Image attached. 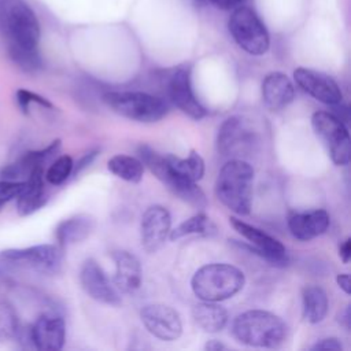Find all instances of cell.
<instances>
[{
	"label": "cell",
	"instance_id": "obj_1",
	"mask_svg": "<svg viewBox=\"0 0 351 351\" xmlns=\"http://www.w3.org/2000/svg\"><path fill=\"white\" fill-rule=\"evenodd\" d=\"M254 169L244 159H230L219 170L215 181L218 200L230 211L247 215L252 206Z\"/></svg>",
	"mask_w": 351,
	"mask_h": 351
},
{
	"label": "cell",
	"instance_id": "obj_2",
	"mask_svg": "<svg viewBox=\"0 0 351 351\" xmlns=\"http://www.w3.org/2000/svg\"><path fill=\"white\" fill-rule=\"evenodd\" d=\"M233 337L250 347L276 348L287 336L284 321L265 310H248L239 314L232 322Z\"/></svg>",
	"mask_w": 351,
	"mask_h": 351
},
{
	"label": "cell",
	"instance_id": "obj_3",
	"mask_svg": "<svg viewBox=\"0 0 351 351\" xmlns=\"http://www.w3.org/2000/svg\"><path fill=\"white\" fill-rule=\"evenodd\" d=\"M245 284L244 273L229 263H208L195 271L191 280L193 293L206 302H221L234 296Z\"/></svg>",
	"mask_w": 351,
	"mask_h": 351
},
{
	"label": "cell",
	"instance_id": "obj_4",
	"mask_svg": "<svg viewBox=\"0 0 351 351\" xmlns=\"http://www.w3.org/2000/svg\"><path fill=\"white\" fill-rule=\"evenodd\" d=\"M0 27L7 44L38 48L40 23L25 0H0Z\"/></svg>",
	"mask_w": 351,
	"mask_h": 351
},
{
	"label": "cell",
	"instance_id": "obj_5",
	"mask_svg": "<svg viewBox=\"0 0 351 351\" xmlns=\"http://www.w3.org/2000/svg\"><path fill=\"white\" fill-rule=\"evenodd\" d=\"M138 156L144 166L162 182L165 184L177 197L185 203L196 207L204 208L207 199L204 192L197 186L196 182L189 181L178 176L169 165L166 155H160L148 145H141L138 148Z\"/></svg>",
	"mask_w": 351,
	"mask_h": 351
},
{
	"label": "cell",
	"instance_id": "obj_6",
	"mask_svg": "<svg viewBox=\"0 0 351 351\" xmlns=\"http://www.w3.org/2000/svg\"><path fill=\"white\" fill-rule=\"evenodd\" d=\"M103 101L118 115L145 123L162 119L169 111L166 101L145 92L111 90L103 95Z\"/></svg>",
	"mask_w": 351,
	"mask_h": 351
},
{
	"label": "cell",
	"instance_id": "obj_7",
	"mask_svg": "<svg viewBox=\"0 0 351 351\" xmlns=\"http://www.w3.org/2000/svg\"><path fill=\"white\" fill-rule=\"evenodd\" d=\"M228 27L237 45L250 55L258 56L267 52L270 37L266 26L254 10L244 5L234 8Z\"/></svg>",
	"mask_w": 351,
	"mask_h": 351
},
{
	"label": "cell",
	"instance_id": "obj_8",
	"mask_svg": "<svg viewBox=\"0 0 351 351\" xmlns=\"http://www.w3.org/2000/svg\"><path fill=\"white\" fill-rule=\"evenodd\" d=\"M311 126L315 136L321 140L332 162L346 166L351 158V141L344 122L333 112L317 111L311 117Z\"/></svg>",
	"mask_w": 351,
	"mask_h": 351
},
{
	"label": "cell",
	"instance_id": "obj_9",
	"mask_svg": "<svg viewBox=\"0 0 351 351\" xmlns=\"http://www.w3.org/2000/svg\"><path fill=\"white\" fill-rule=\"evenodd\" d=\"M256 145V133L243 117H230L222 122L217 134L218 152L230 159H243Z\"/></svg>",
	"mask_w": 351,
	"mask_h": 351
},
{
	"label": "cell",
	"instance_id": "obj_10",
	"mask_svg": "<svg viewBox=\"0 0 351 351\" xmlns=\"http://www.w3.org/2000/svg\"><path fill=\"white\" fill-rule=\"evenodd\" d=\"M0 259L5 263H18L43 274H56L60 271L63 251L55 244H38L25 248H8L0 252Z\"/></svg>",
	"mask_w": 351,
	"mask_h": 351
},
{
	"label": "cell",
	"instance_id": "obj_11",
	"mask_svg": "<svg viewBox=\"0 0 351 351\" xmlns=\"http://www.w3.org/2000/svg\"><path fill=\"white\" fill-rule=\"evenodd\" d=\"M140 318L145 329L163 341L177 340L182 333V322L178 313L167 304H147L141 308Z\"/></svg>",
	"mask_w": 351,
	"mask_h": 351
},
{
	"label": "cell",
	"instance_id": "obj_12",
	"mask_svg": "<svg viewBox=\"0 0 351 351\" xmlns=\"http://www.w3.org/2000/svg\"><path fill=\"white\" fill-rule=\"evenodd\" d=\"M229 221L234 230L239 234H241L245 240H248L254 245L255 252L261 255L263 259H266L274 266H285L288 263L289 258L287 248L280 240L239 218L232 217L229 218Z\"/></svg>",
	"mask_w": 351,
	"mask_h": 351
},
{
	"label": "cell",
	"instance_id": "obj_13",
	"mask_svg": "<svg viewBox=\"0 0 351 351\" xmlns=\"http://www.w3.org/2000/svg\"><path fill=\"white\" fill-rule=\"evenodd\" d=\"M167 95L173 104L192 119H202L207 111L193 93L191 71L188 67H177L167 80Z\"/></svg>",
	"mask_w": 351,
	"mask_h": 351
},
{
	"label": "cell",
	"instance_id": "obj_14",
	"mask_svg": "<svg viewBox=\"0 0 351 351\" xmlns=\"http://www.w3.org/2000/svg\"><path fill=\"white\" fill-rule=\"evenodd\" d=\"M29 344L41 351L62 350L66 341V324L60 315L41 314L27 326Z\"/></svg>",
	"mask_w": 351,
	"mask_h": 351
},
{
	"label": "cell",
	"instance_id": "obj_15",
	"mask_svg": "<svg viewBox=\"0 0 351 351\" xmlns=\"http://www.w3.org/2000/svg\"><path fill=\"white\" fill-rule=\"evenodd\" d=\"M293 78L306 93L324 104L336 106L343 99V93L337 82L322 71L299 67L293 71Z\"/></svg>",
	"mask_w": 351,
	"mask_h": 351
},
{
	"label": "cell",
	"instance_id": "obj_16",
	"mask_svg": "<svg viewBox=\"0 0 351 351\" xmlns=\"http://www.w3.org/2000/svg\"><path fill=\"white\" fill-rule=\"evenodd\" d=\"M80 282L86 295L100 303L118 306L122 302L117 288L110 282L101 266L92 258L82 263L80 270Z\"/></svg>",
	"mask_w": 351,
	"mask_h": 351
},
{
	"label": "cell",
	"instance_id": "obj_17",
	"mask_svg": "<svg viewBox=\"0 0 351 351\" xmlns=\"http://www.w3.org/2000/svg\"><path fill=\"white\" fill-rule=\"evenodd\" d=\"M171 228V217L166 207L151 206L141 217V245L147 252H156L166 241Z\"/></svg>",
	"mask_w": 351,
	"mask_h": 351
},
{
	"label": "cell",
	"instance_id": "obj_18",
	"mask_svg": "<svg viewBox=\"0 0 351 351\" xmlns=\"http://www.w3.org/2000/svg\"><path fill=\"white\" fill-rule=\"evenodd\" d=\"M62 147V141L59 138L53 140L49 145L36 151H27L22 156H19L12 163L5 165L0 170V180H11V181H23L29 177V174L36 169H44L45 165L55 158Z\"/></svg>",
	"mask_w": 351,
	"mask_h": 351
},
{
	"label": "cell",
	"instance_id": "obj_19",
	"mask_svg": "<svg viewBox=\"0 0 351 351\" xmlns=\"http://www.w3.org/2000/svg\"><path fill=\"white\" fill-rule=\"evenodd\" d=\"M48 202L44 184V169L33 170L25 180V185L16 196V211L19 217H27L38 211Z\"/></svg>",
	"mask_w": 351,
	"mask_h": 351
},
{
	"label": "cell",
	"instance_id": "obj_20",
	"mask_svg": "<svg viewBox=\"0 0 351 351\" xmlns=\"http://www.w3.org/2000/svg\"><path fill=\"white\" fill-rule=\"evenodd\" d=\"M330 223L329 214L322 210L308 213H292L288 217V228L292 236L302 241H308L324 234Z\"/></svg>",
	"mask_w": 351,
	"mask_h": 351
},
{
	"label": "cell",
	"instance_id": "obj_21",
	"mask_svg": "<svg viewBox=\"0 0 351 351\" xmlns=\"http://www.w3.org/2000/svg\"><path fill=\"white\" fill-rule=\"evenodd\" d=\"M295 89L291 80L280 71L267 74L262 82V99L267 108L278 111L292 103Z\"/></svg>",
	"mask_w": 351,
	"mask_h": 351
},
{
	"label": "cell",
	"instance_id": "obj_22",
	"mask_svg": "<svg viewBox=\"0 0 351 351\" xmlns=\"http://www.w3.org/2000/svg\"><path fill=\"white\" fill-rule=\"evenodd\" d=\"M112 258L115 262L114 281L117 288L126 293L136 292L143 280L141 265L137 256L128 251H117Z\"/></svg>",
	"mask_w": 351,
	"mask_h": 351
},
{
	"label": "cell",
	"instance_id": "obj_23",
	"mask_svg": "<svg viewBox=\"0 0 351 351\" xmlns=\"http://www.w3.org/2000/svg\"><path fill=\"white\" fill-rule=\"evenodd\" d=\"M95 228V221L92 217L85 214L73 215L60 221L55 229V237L58 245L64 248L70 244L80 243L85 240Z\"/></svg>",
	"mask_w": 351,
	"mask_h": 351
},
{
	"label": "cell",
	"instance_id": "obj_24",
	"mask_svg": "<svg viewBox=\"0 0 351 351\" xmlns=\"http://www.w3.org/2000/svg\"><path fill=\"white\" fill-rule=\"evenodd\" d=\"M192 317L197 326L208 333H217L228 324V311L222 306L217 304V302L203 300L196 304L192 308Z\"/></svg>",
	"mask_w": 351,
	"mask_h": 351
},
{
	"label": "cell",
	"instance_id": "obj_25",
	"mask_svg": "<svg viewBox=\"0 0 351 351\" xmlns=\"http://www.w3.org/2000/svg\"><path fill=\"white\" fill-rule=\"evenodd\" d=\"M303 317L310 324L321 322L328 313L326 292L318 285H307L302 291Z\"/></svg>",
	"mask_w": 351,
	"mask_h": 351
},
{
	"label": "cell",
	"instance_id": "obj_26",
	"mask_svg": "<svg viewBox=\"0 0 351 351\" xmlns=\"http://www.w3.org/2000/svg\"><path fill=\"white\" fill-rule=\"evenodd\" d=\"M107 167L114 176L133 184L140 182L144 173V165L138 158L122 154L114 155L108 160Z\"/></svg>",
	"mask_w": 351,
	"mask_h": 351
},
{
	"label": "cell",
	"instance_id": "obj_27",
	"mask_svg": "<svg viewBox=\"0 0 351 351\" xmlns=\"http://www.w3.org/2000/svg\"><path fill=\"white\" fill-rule=\"evenodd\" d=\"M170 167L181 177L197 182L204 174V160L199 152L191 151L186 158H178L174 155H166Z\"/></svg>",
	"mask_w": 351,
	"mask_h": 351
},
{
	"label": "cell",
	"instance_id": "obj_28",
	"mask_svg": "<svg viewBox=\"0 0 351 351\" xmlns=\"http://www.w3.org/2000/svg\"><path fill=\"white\" fill-rule=\"evenodd\" d=\"M214 225L211 223L210 218L204 213H197L192 215L191 218L182 221L178 226H176L173 230H170L169 237L170 240H178L185 236L191 234H210L213 233Z\"/></svg>",
	"mask_w": 351,
	"mask_h": 351
},
{
	"label": "cell",
	"instance_id": "obj_29",
	"mask_svg": "<svg viewBox=\"0 0 351 351\" xmlns=\"http://www.w3.org/2000/svg\"><path fill=\"white\" fill-rule=\"evenodd\" d=\"M7 52L10 59L26 73H36L43 67V58L38 48H26L7 44Z\"/></svg>",
	"mask_w": 351,
	"mask_h": 351
},
{
	"label": "cell",
	"instance_id": "obj_30",
	"mask_svg": "<svg viewBox=\"0 0 351 351\" xmlns=\"http://www.w3.org/2000/svg\"><path fill=\"white\" fill-rule=\"evenodd\" d=\"M73 167L74 163L71 156L60 155L52 160L48 169L44 171V180L51 185H60L70 177Z\"/></svg>",
	"mask_w": 351,
	"mask_h": 351
},
{
	"label": "cell",
	"instance_id": "obj_31",
	"mask_svg": "<svg viewBox=\"0 0 351 351\" xmlns=\"http://www.w3.org/2000/svg\"><path fill=\"white\" fill-rule=\"evenodd\" d=\"M19 326L18 314L12 304L7 300H0V340L15 337Z\"/></svg>",
	"mask_w": 351,
	"mask_h": 351
},
{
	"label": "cell",
	"instance_id": "obj_32",
	"mask_svg": "<svg viewBox=\"0 0 351 351\" xmlns=\"http://www.w3.org/2000/svg\"><path fill=\"white\" fill-rule=\"evenodd\" d=\"M15 97H16L18 107L21 108V111L23 114H29L30 104H40L41 107L48 108V110L53 108V104L48 99H45L44 96L37 95L32 90H27V89H18L15 93Z\"/></svg>",
	"mask_w": 351,
	"mask_h": 351
},
{
	"label": "cell",
	"instance_id": "obj_33",
	"mask_svg": "<svg viewBox=\"0 0 351 351\" xmlns=\"http://www.w3.org/2000/svg\"><path fill=\"white\" fill-rule=\"evenodd\" d=\"M25 185L23 181H11V180H0V213L5 204L11 200L16 199L19 192Z\"/></svg>",
	"mask_w": 351,
	"mask_h": 351
},
{
	"label": "cell",
	"instance_id": "obj_34",
	"mask_svg": "<svg viewBox=\"0 0 351 351\" xmlns=\"http://www.w3.org/2000/svg\"><path fill=\"white\" fill-rule=\"evenodd\" d=\"M313 351H341L343 350V346L340 343L339 339L336 337H325V339H321L319 341H317L313 347H311Z\"/></svg>",
	"mask_w": 351,
	"mask_h": 351
},
{
	"label": "cell",
	"instance_id": "obj_35",
	"mask_svg": "<svg viewBox=\"0 0 351 351\" xmlns=\"http://www.w3.org/2000/svg\"><path fill=\"white\" fill-rule=\"evenodd\" d=\"M219 10H234L240 7L245 0H207Z\"/></svg>",
	"mask_w": 351,
	"mask_h": 351
},
{
	"label": "cell",
	"instance_id": "obj_36",
	"mask_svg": "<svg viewBox=\"0 0 351 351\" xmlns=\"http://www.w3.org/2000/svg\"><path fill=\"white\" fill-rule=\"evenodd\" d=\"M339 256L343 261V263H348L351 258V239L347 237L340 245H339Z\"/></svg>",
	"mask_w": 351,
	"mask_h": 351
},
{
	"label": "cell",
	"instance_id": "obj_37",
	"mask_svg": "<svg viewBox=\"0 0 351 351\" xmlns=\"http://www.w3.org/2000/svg\"><path fill=\"white\" fill-rule=\"evenodd\" d=\"M336 282L337 285L348 295L351 292V285H350V276L347 273H341V274H337L336 277Z\"/></svg>",
	"mask_w": 351,
	"mask_h": 351
},
{
	"label": "cell",
	"instance_id": "obj_38",
	"mask_svg": "<svg viewBox=\"0 0 351 351\" xmlns=\"http://www.w3.org/2000/svg\"><path fill=\"white\" fill-rule=\"evenodd\" d=\"M339 322L346 326V329H350L351 325V314H350V306H346V308L339 314Z\"/></svg>",
	"mask_w": 351,
	"mask_h": 351
},
{
	"label": "cell",
	"instance_id": "obj_39",
	"mask_svg": "<svg viewBox=\"0 0 351 351\" xmlns=\"http://www.w3.org/2000/svg\"><path fill=\"white\" fill-rule=\"evenodd\" d=\"M204 348L208 350V351H221V350H226V346H225L222 341L213 339V340H210V341L206 343Z\"/></svg>",
	"mask_w": 351,
	"mask_h": 351
},
{
	"label": "cell",
	"instance_id": "obj_40",
	"mask_svg": "<svg viewBox=\"0 0 351 351\" xmlns=\"http://www.w3.org/2000/svg\"><path fill=\"white\" fill-rule=\"evenodd\" d=\"M95 155H96V152H89L88 155H85V156L78 162V166H77V169H75V173H78L82 167H85L86 165H89V163L92 162V159L95 158Z\"/></svg>",
	"mask_w": 351,
	"mask_h": 351
}]
</instances>
